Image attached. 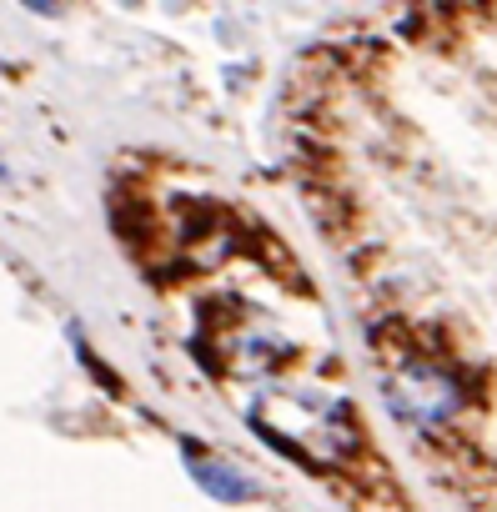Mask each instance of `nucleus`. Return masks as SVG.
<instances>
[{"label":"nucleus","mask_w":497,"mask_h":512,"mask_svg":"<svg viewBox=\"0 0 497 512\" xmlns=\"http://www.w3.org/2000/svg\"><path fill=\"white\" fill-rule=\"evenodd\" d=\"M186 472L196 477V487H201L206 497L231 502V507L257 502V492H262L252 472H241V467L226 462V457H206V452H196V442H186Z\"/></svg>","instance_id":"2"},{"label":"nucleus","mask_w":497,"mask_h":512,"mask_svg":"<svg viewBox=\"0 0 497 512\" xmlns=\"http://www.w3.org/2000/svg\"><path fill=\"white\" fill-rule=\"evenodd\" d=\"M0 181H11V171H6V161H0Z\"/></svg>","instance_id":"4"},{"label":"nucleus","mask_w":497,"mask_h":512,"mask_svg":"<svg viewBox=\"0 0 497 512\" xmlns=\"http://www.w3.org/2000/svg\"><path fill=\"white\" fill-rule=\"evenodd\" d=\"M21 6H26V11H36V16H56V11H61L56 0H21Z\"/></svg>","instance_id":"3"},{"label":"nucleus","mask_w":497,"mask_h":512,"mask_svg":"<svg viewBox=\"0 0 497 512\" xmlns=\"http://www.w3.org/2000/svg\"><path fill=\"white\" fill-rule=\"evenodd\" d=\"M387 402L412 427H447L462 412V387L447 367L427 357H407L387 372Z\"/></svg>","instance_id":"1"}]
</instances>
